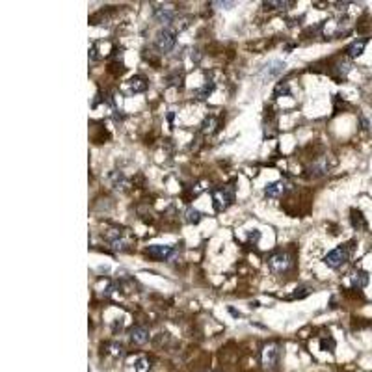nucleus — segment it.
<instances>
[{
  "label": "nucleus",
  "mask_w": 372,
  "mask_h": 372,
  "mask_svg": "<svg viewBox=\"0 0 372 372\" xmlns=\"http://www.w3.org/2000/svg\"><path fill=\"white\" fill-rule=\"evenodd\" d=\"M348 257H350L348 246H341V248H335V250L330 251L328 255L324 257V264L330 266V268H339V266H342L348 261Z\"/></svg>",
  "instance_id": "f257e3e1"
},
{
  "label": "nucleus",
  "mask_w": 372,
  "mask_h": 372,
  "mask_svg": "<svg viewBox=\"0 0 372 372\" xmlns=\"http://www.w3.org/2000/svg\"><path fill=\"white\" fill-rule=\"evenodd\" d=\"M212 199H214V205H216V210H226L233 203V199H235V190L231 186H224V188L214 190Z\"/></svg>",
  "instance_id": "f03ea898"
},
{
  "label": "nucleus",
  "mask_w": 372,
  "mask_h": 372,
  "mask_svg": "<svg viewBox=\"0 0 372 372\" xmlns=\"http://www.w3.org/2000/svg\"><path fill=\"white\" fill-rule=\"evenodd\" d=\"M155 43L162 52H170L175 43H177V37H175V32L171 28H162V30L157 32V37H155Z\"/></svg>",
  "instance_id": "7ed1b4c3"
},
{
  "label": "nucleus",
  "mask_w": 372,
  "mask_h": 372,
  "mask_svg": "<svg viewBox=\"0 0 372 372\" xmlns=\"http://www.w3.org/2000/svg\"><path fill=\"white\" fill-rule=\"evenodd\" d=\"M145 253L153 259H157V261H170L171 257L177 253L175 248H171V246H160V244H155V246H149L145 250Z\"/></svg>",
  "instance_id": "20e7f679"
},
{
  "label": "nucleus",
  "mask_w": 372,
  "mask_h": 372,
  "mask_svg": "<svg viewBox=\"0 0 372 372\" xmlns=\"http://www.w3.org/2000/svg\"><path fill=\"white\" fill-rule=\"evenodd\" d=\"M270 264V270L275 272V274H283V272H287L288 266H290V259L285 251H279V253H275L272 255V259L268 261Z\"/></svg>",
  "instance_id": "39448f33"
},
{
  "label": "nucleus",
  "mask_w": 372,
  "mask_h": 372,
  "mask_svg": "<svg viewBox=\"0 0 372 372\" xmlns=\"http://www.w3.org/2000/svg\"><path fill=\"white\" fill-rule=\"evenodd\" d=\"M262 365L266 368H274L277 365V359H279V348L277 344H266L262 348Z\"/></svg>",
  "instance_id": "423d86ee"
},
{
  "label": "nucleus",
  "mask_w": 372,
  "mask_h": 372,
  "mask_svg": "<svg viewBox=\"0 0 372 372\" xmlns=\"http://www.w3.org/2000/svg\"><path fill=\"white\" fill-rule=\"evenodd\" d=\"M287 190V183L285 181H275V183H270L266 188H264V195L270 197V199H275V197H281Z\"/></svg>",
  "instance_id": "0eeeda50"
},
{
  "label": "nucleus",
  "mask_w": 372,
  "mask_h": 372,
  "mask_svg": "<svg viewBox=\"0 0 372 372\" xmlns=\"http://www.w3.org/2000/svg\"><path fill=\"white\" fill-rule=\"evenodd\" d=\"M283 69H285V63H283V61L272 60L268 65L264 67V77H266V79H275V77H279V75L283 73Z\"/></svg>",
  "instance_id": "6e6552de"
},
{
  "label": "nucleus",
  "mask_w": 372,
  "mask_h": 372,
  "mask_svg": "<svg viewBox=\"0 0 372 372\" xmlns=\"http://www.w3.org/2000/svg\"><path fill=\"white\" fill-rule=\"evenodd\" d=\"M130 341L134 342V344H145L149 341V331L145 328H141V326H134L130 330Z\"/></svg>",
  "instance_id": "1a4fd4ad"
},
{
  "label": "nucleus",
  "mask_w": 372,
  "mask_h": 372,
  "mask_svg": "<svg viewBox=\"0 0 372 372\" xmlns=\"http://www.w3.org/2000/svg\"><path fill=\"white\" fill-rule=\"evenodd\" d=\"M173 17H175V13L171 12L170 8H157L155 10V19L159 23H162V25H170L171 21H173Z\"/></svg>",
  "instance_id": "9d476101"
},
{
  "label": "nucleus",
  "mask_w": 372,
  "mask_h": 372,
  "mask_svg": "<svg viewBox=\"0 0 372 372\" xmlns=\"http://www.w3.org/2000/svg\"><path fill=\"white\" fill-rule=\"evenodd\" d=\"M366 283H368V274H366V272H363V270L352 272V285H354L355 288L366 287Z\"/></svg>",
  "instance_id": "9b49d317"
},
{
  "label": "nucleus",
  "mask_w": 372,
  "mask_h": 372,
  "mask_svg": "<svg viewBox=\"0 0 372 372\" xmlns=\"http://www.w3.org/2000/svg\"><path fill=\"white\" fill-rule=\"evenodd\" d=\"M365 45L366 41L365 39H359V41H354L350 47H348V54L352 56V58H355V56H359L363 50H365Z\"/></svg>",
  "instance_id": "f8f14e48"
},
{
  "label": "nucleus",
  "mask_w": 372,
  "mask_h": 372,
  "mask_svg": "<svg viewBox=\"0 0 372 372\" xmlns=\"http://www.w3.org/2000/svg\"><path fill=\"white\" fill-rule=\"evenodd\" d=\"M186 221L188 224H199L201 221V212L195 210V208H188L186 210Z\"/></svg>",
  "instance_id": "ddd939ff"
},
{
  "label": "nucleus",
  "mask_w": 372,
  "mask_h": 372,
  "mask_svg": "<svg viewBox=\"0 0 372 372\" xmlns=\"http://www.w3.org/2000/svg\"><path fill=\"white\" fill-rule=\"evenodd\" d=\"M106 348H110V350H108V354H112L114 357H121V355H123V346H121V344H117V342L106 344Z\"/></svg>",
  "instance_id": "4468645a"
},
{
  "label": "nucleus",
  "mask_w": 372,
  "mask_h": 372,
  "mask_svg": "<svg viewBox=\"0 0 372 372\" xmlns=\"http://www.w3.org/2000/svg\"><path fill=\"white\" fill-rule=\"evenodd\" d=\"M134 370H136V372H147V370H149V361L143 359V357H140V359L136 361Z\"/></svg>",
  "instance_id": "2eb2a0df"
},
{
  "label": "nucleus",
  "mask_w": 372,
  "mask_h": 372,
  "mask_svg": "<svg viewBox=\"0 0 372 372\" xmlns=\"http://www.w3.org/2000/svg\"><path fill=\"white\" fill-rule=\"evenodd\" d=\"M212 88H214V84H212V82H210V84H205V86H203V88H201V90L197 92V97H199V99H205V97H207V95H208V93L212 92Z\"/></svg>",
  "instance_id": "dca6fc26"
},
{
  "label": "nucleus",
  "mask_w": 372,
  "mask_h": 372,
  "mask_svg": "<svg viewBox=\"0 0 372 372\" xmlns=\"http://www.w3.org/2000/svg\"><path fill=\"white\" fill-rule=\"evenodd\" d=\"M266 10H277V8H285L290 6V2H264Z\"/></svg>",
  "instance_id": "f3484780"
},
{
  "label": "nucleus",
  "mask_w": 372,
  "mask_h": 372,
  "mask_svg": "<svg viewBox=\"0 0 372 372\" xmlns=\"http://www.w3.org/2000/svg\"><path fill=\"white\" fill-rule=\"evenodd\" d=\"M140 80H141V79H132V80H130V88H132L134 92H145L147 84H138Z\"/></svg>",
  "instance_id": "a211bd4d"
},
{
  "label": "nucleus",
  "mask_w": 372,
  "mask_h": 372,
  "mask_svg": "<svg viewBox=\"0 0 372 372\" xmlns=\"http://www.w3.org/2000/svg\"><path fill=\"white\" fill-rule=\"evenodd\" d=\"M214 6H224V8H229V6H235V2H214Z\"/></svg>",
  "instance_id": "6ab92c4d"
}]
</instances>
